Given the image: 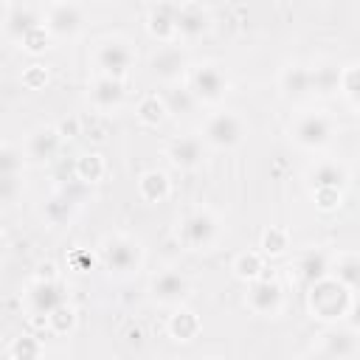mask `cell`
<instances>
[{"label":"cell","instance_id":"obj_41","mask_svg":"<svg viewBox=\"0 0 360 360\" xmlns=\"http://www.w3.org/2000/svg\"><path fill=\"white\" fill-rule=\"evenodd\" d=\"M304 360H332V357H326L323 352H318V349H315V352H309V354H307Z\"/></svg>","mask_w":360,"mask_h":360},{"label":"cell","instance_id":"obj_21","mask_svg":"<svg viewBox=\"0 0 360 360\" xmlns=\"http://www.w3.org/2000/svg\"><path fill=\"white\" fill-rule=\"evenodd\" d=\"M329 259H326V253H321V250H307V253H301L298 256V262H295V278L304 284V287H309V284H315V281H321V278H326L329 276Z\"/></svg>","mask_w":360,"mask_h":360},{"label":"cell","instance_id":"obj_32","mask_svg":"<svg viewBox=\"0 0 360 360\" xmlns=\"http://www.w3.org/2000/svg\"><path fill=\"white\" fill-rule=\"evenodd\" d=\"M22 169V149L17 146H0V177H14Z\"/></svg>","mask_w":360,"mask_h":360},{"label":"cell","instance_id":"obj_30","mask_svg":"<svg viewBox=\"0 0 360 360\" xmlns=\"http://www.w3.org/2000/svg\"><path fill=\"white\" fill-rule=\"evenodd\" d=\"M104 174V158L101 155H82L76 160V180L82 183H96Z\"/></svg>","mask_w":360,"mask_h":360},{"label":"cell","instance_id":"obj_39","mask_svg":"<svg viewBox=\"0 0 360 360\" xmlns=\"http://www.w3.org/2000/svg\"><path fill=\"white\" fill-rule=\"evenodd\" d=\"M312 194H315L318 208H323V211H332V208H338V205H340V191L321 188V191H312Z\"/></svg>","mask_w":360,"mask_h":360},{"label":"cell","instance_id":"obj_3","mask_svg":"<svg viewBox=\"0 0 360 360\" xmlns=\"http://www.w3.org/2000/svg\"><path fill=\"white\" fill-rule=\"evenodd\" d=\"M177 236L188 250H208L219 239V219L211 208H194L180 219Z\"/></svg>","mask_w":360,"mask_h":360},{"label":"cell","instance_id":"obj_6","mask_svg":"<svg viewBox=\"0 0 360 360\" xmlns=\"http://www.w3.org/2000/svg\"><path fill=\"white\" fill-rule=\"evenodd\" d=\"M332 135H335V121L321 110L298 112L290 124V138L301 149H323L332 141Z\"/></svg>","mask_w":360,"mask_h":360},{"label":"cell","instance_id":"obj_22","mask_svg":"<svg viewBox=\"0 0 360 360\" xmlns=\"http://www.w3.org/2000/svg\"><path fill=\"white\" fill-rule=\"evenodd\" d=\"M329 276L338 281V284H343L346 290H352V292H357V281H360V259H357V253H338V259H335V264H329Z\"/></svg>","mask_w":360,"mask_h":360},{"label":"cell","instance_id":"obj_44","mask_svg":"<svg viewBox=\"0 0 360 360\" xmlns=\"http://www.w3.org/2000/svg\"><path fill=\"white\" fill-rule=\"evenodd\" d=\"M211 360H222V357H211Z\"/></svg>","mask_w":360,"mask_h":360},{"label":"cell","instance_id":"obj_35","mask_svg":"<svg viewBox=\"0 0 360 360\" xmlns=\"http://www.w3.org/2000/svg\"><path fill=\"white\" fill-rule=\"evenodd\" d=\"M338 90H343V93H346V98H349V104H352V107H357V65H354V62L340 73Z\"/></svg>","mask_w":360,"mask_h":360},{"label":"cell","instance_id":"obj_19","mask_svg":"<svg viewBox=\"0 0 360 360\" xmlns=\"http://www.w3.org/2000/svg\"><path fill=\"white\" fill-rule=\"evenodd\" d=\"M346 180H349V169H346L340 160H318V163L309 169L312 191H321V188L343 191Z\"/></svg>","mask_w":360,"mask_h":360},{"label":"cell","instance_id":"obj_2","mask_svg":"<svg viewBox=\"0 0 360 360\" xmlns=\"http://www.w3.org/2000/svg\"><path fill=\"white\" fill-rule=\"evenodd\" d=\"M143 262L141 242L127 233H112L101 242V264L110 276H132Z\"/></svg>","mask_w":360,"mask_h":360},{"label":"cell","instance_id":"obj_27","mask_svg":"<svg viewBox=\"0 0 360 360\" xmlns=\"http://www.w3.org/2000/svg\"><path fill=\"white\" fill-rule=\"evenodd\" d=\"M338 82H340V70L338 68H329V65H321V68H309V93H332L338 90Z\"/></svg>","mask_w":360,"mask_h":360},{"label":"cell","instance_id":"obj_5","mask_svg":"<svg viewBox=\"0 0 360 360\" xmlns=\"http://www.w3.org/2000/svg\"><path fill=\"white\" fill-rule=\"evenodd\" d=\"M186 87L197 98V104H217L228 93V76L217 62H200L188 65L186 73Z\"/></svg>","mask_w":360,"mask_h":360},{"label":"cell","instance_id":"obj_15","mask_svg":"<svg viewBox=\"0 0 360 360\" xmlns=\"http://www.w3.org/2000/svg\"><path fill=\"white\" fill-rule=\"evenodd\" d=\"M166 155H169V160L177 169L191 172V169L202 166V160H205V143H202L200 135H180V138H174L169 143V152Z\"/></svg>","mask_w":360,"mask_h":360},{"label":"cell","instance_id":"obj_9","mask_svg":"<svg viewBox=\"0 0 360 360\" xmlns=\"http://www.w3.org/2000/svg\"><path fill=\"white\" fill-rule=\"evenodd\" d=\"M25 304L34 315H51L62 304H68V292L59 278H34L25 290Z\"/></svg>","mask_w":360,"mask_h":360},{"label":"cell","instance_id":"obj_26","mask_svg":"<svg viewBox=\"0 0 360 360\" xmlns=\"http://www.w3.org/2000/svg\"><path fill=\"white\" fill-rule=\"evenodd\" d=\"M160 98H163L166 112H172V115H188V112H194V107H197V98L188 93L186 84H172Z\"/></svg>","mask_w":360,"mask_h":360},{"label":"cell","instance_id":"obj_43","mask_svg":"<svg viewBox=\"0 0 360 360\" xmlns=\"http://www.w3.org/2000/svg\"><path fill=\"white\" fill-rule=\"evenodd\" d=\"M3 248H6V242H3V236H0V256H3Z\"/></svg>","mask_w":360,"mask_h":360},{"label":"cell","instance_id":"obj_14","mask_svg":"<svg viewBox=\"0 0 360 360\" xmlns=\"http://www.w3.org/2000/svg\"><path fill=\"white\" fill-rule=\"evenodd\" d=\"M42 25V8L39 6H8L6 17H3V31L8 39L22 42L31 31H37Z\"/></svg>","mask_w":360,"mask_h":360},{"label":"cell","instance_id":"obj_28","mask_svg":"<svg viewBox=\"0 0 360 360\" xmlns=\"http://www.w3.org/2000/svg\"><path fill=\"white\" fill-rule=\"evenodd\" d=\"M135 115H138V121L143 124V127H158L163 118H166V107H163V98L160 96H146V98H141L138 101V110H135Z\"/></svg>","mask_w":360,"mask_h":360},{"label":"cell","instance_id":"obj_33","mask_svg":"<svg viewBox=\"0 0 360 360\" xmlns=\"http://www.w3.org/2000/svg\"><path fill=\"white\" fill-rule=\"evenodd\" d=\"M73 205H76V200L68 194V191H59L51 202H48V219L51 222H65L68 217H70V211H73Z\"/></svg>","mask_w":360,"mask_h":360},{"label":"cell","instance_id":"obj_42","mask_svg":"<svg viewBox=\"0 0 360 360\" xmlns=\"http://www.w3.org/2000/svg\"><path fill=\"white\" fill-rule=\"evenodd\" d=\"M39 360H68V357L65 354H42Z\"/></svg>","mask_w":360,"mask_h":360},{"label":"cell","instance_id":"obj_31","mask_svg":"<svg viewBox=\"0 0 360 360\" xmlns=\"http://www.w3.org/2000/svg\"><path fill=\"white\" fill-rule=\"evenodd\" d=\"M8 352H11L14 360H39L42 357V343L34 335H20V338H14Z\"/></svg>","mask_w":360,"mask_h":360},{"label":"cell","instance_id":"obj_25","mask_svg":"<svg viewBox=\"0 0 360 360\" xmlns=\"http://www.w3.org/2000/svg\"><path fill=\"white\" fill-rule=\"evenodd\" d=\"M197 332H200V318L191 309L177 307L169 315V335L174 340H191V338H197Z\"/></svg>","mask_w":360,"mask_h":360},{"label":"cell","instance_id":"obj_34","mask_svg":"<svg viewBox=\"0 0 360 360\" xmlns=\"http://www.w3.org/2000/svg\"><path fill=\"white\" fill-rule=\"evenodd\" d=\"M48 326L56 332V335H68L70 329H73V323H76V312H73V307L70 304H62L56 312H51L48 318Z\"/></svg>","mask_w":360,"mask_h":360},{"label":"cell","instance_id":"obj_23","mask_svg":"<svg viewBox=\"0 0 360 360\" xmlns=\"http://www.w3.org/2000/svg\"><path fill=\"white\" fill-rule=\"evenodd\" d=\"M278 87L287 98H301L309 96V68L304 65H287L278 76Z\"/></svg>","mask_w":360,"mask_h":360},{"label":"cell","instance_id":"obj_11","mask_svg":"<svg viewBox=\"0 0 360 360\" xmlns=\"http://www.w3.org/2000/svg\"><path fill=\"white\" fill-rule=\"evenodd\" d=\"M149 292H152V301L160 304V307H180L183 298L188 295V278L180 270L166 267V270L152 276Z\"/></svg>","mask_w":360,"mask_h":360},{"label":"cell","instance_id":"obj_10","mask_svg":"<svg viewBox=\"0 0 360 360\" xmlns=\"http://www.w3.org/2000/svg\"><path fill=\"white\" fill-rule=\"evenodd\" d=\"M245 304L250 307V312L256 315H264V318H273L281 312L284 307V290L276 278L270 276H262L256 281L248 284V295H245Z\"/></svg>","mask_w":360,"mask_h":360},{"label":"cell","instance_id":"obj_29","mask_svg":"<svg viewBox=\"0 0 360 360\" xmlns=\"http://www.w3.org/2000/svg\"><path fill=\"white\" fill-rule=\"evenodd\" d=\"M233 273H236L239 278H245L248 284L256 281V278H262V276H264L262 256H259V253H239L236 262H233Z\"/></svg>","mask_w":360,"mask_h":360},{"label":"cell","instance_id":"obj_20","mask_svg":"<svg viewBox=\"0 0 360 360\" xmlns=\"http://www.w3.org/2000/svg\"><path fill=\"white\" fill-rule=\"evenodd\" d=\"M318 352H323L326 357L332 360H354L357 354V338L352 329H329L323 338H321V346Z\"/></svg>","mask_w":360,"mask_h":360},{"label":"cell","instance_id":"obj_13","mask_svg":"<svg viewBox=\"0 0 360 360\" xmlns=\"http://www.w3.org/2000/svg\"><path fill=\"white\" fill-rule=\"evenodd\" d=\"M149 70L152 76H158L160 82L166 84H177L186 73H188V59L183 53L180 45H163L152 53V62H149Z\"/></svg>","mask_w":360,"mask_h":360},{"label":"cell","instance_id":"obj_38","mask_svg":"<svg viewBox=\"0 0 360 360\" xmlns=\"http://www.w3.org/2000/svg\"><path fill=\"white\" fill-rule=\"evenodd\" d=\"M25 51H31V53H39V51H45L48 48V31H45V25H39L37 31H31L22 42H20Z\"/></svg>","mask_w":360,"mask_h":360},{"label":"cell","instance_id":"obj_16","mask_svg":"<svg viewBox=\"0 0 360 360\" xmlns=\"http://www.w3.org/2000/svg\"><path fill=\"white\" fill-rule=\"evenodd\" d=\"M62 146V135L56 127H37L25 141V158L34 163H48L56 158Z\"/></svg>","mask_w":360,"mask_h":360},{"label":"cell","instance_id":"obj_24","mask_svg":"<svg viewBox=\"0 0 360 360\" xmlns=\"http://www.w3.org/2000/svg\"><path fill=\"white\" fill-rule=\"evenodd\" d=\"M138 191H141V197H143L146 202H163V200L169 197V191H172L166 172H160V169L143 172L141 180H138Z\"/></svg>","mask_w":360,"mask_h":360},{"label":"cell","instance_id":"obj_18","mask_svg":"<svg viewBox=\"0 0 360 360\" xmlns=\"http://www.w3.org/2000/svg\"><path fill=\"white\" fill-rule=\"evenodd\" d=\"M90 101L101 112L118 110L121 101H124V82L121 79H110V76H96L93 84H90Z\"/></svg>","mask_w":360,"mask_h":360},{"label":"cell","instance_id":"obj_17","mask_svg":"<svg viewBox=\"0 0 360 360\" xmlns=\"http://www.w3.org/2000/svg\"><path fill=\"white\" fill-rule=\"evenodd\" d=\"M174 17H177V3H158V6H152L149 8V17H146L149 34L158 37L163 45H172L177 39Z\"/></svg>","mask_w":360,"mask_h":360},{"label":"cell","instance_id":"obj_4","mask_svg":"<svg viewBox=\"0 0 360 360\" xmlns=\"http://www.w3.org/2000/svg\"><path fill=\"white\" fill-rule=\"evenodd\" d=\"M93 62H96L98 76H110V79L124 82V76L135 65V51L124 37H104L93 51Z\"/></svg>","mask_w":360,"mask_h":360},{"label":"cell","instance_id":"obj_36","mask_svg":"<svg viewBox=\"0 0 360 360\" xmlns=\"http://www.w3.org/2000/svg\"><path fill=\"white\" fill-rule=\"evenodd\" d=\"M287 231H281V228H270L264 236H262V248H264V253H281V250H287Z\"/></svg>","mask_w":360,"mask_h":360},{"label":"cell","instance_id":"obj_1","mask_svg":"<svg viewBox=\"0 0 360 360\" xmlns=\"http://www.w3.org/2000/svg\"><path fill=\"white\" fill-rule=\"evenodd\" d=\"M307 290H309L307 298H309L312 318H321L326 323H338V321H343L354 309V292L346 290L343 284H338L332 276L309 284Z\"/></svg>","mask_w":360,"mask_h":360},{"label":"cell","instance_id":"obj_8","mask_svg":"<svg viewBox=\"0 0 360 360\" xmlns=\"http://www.w3.org/2000/svg\"><path fill=\"white\" fill-rule=\"evenodd\" d=\"M42 25L53 37H76L84 28V6L79 3H51L42 8Z\"/></svg>","mask_w":360,"mask_h":360},{"label":"cell","instance_id":"obj_37","mask_svg":"<svg viewBox=\"0 0 360 360\" xmlns=\"http://www.w3.org/2000/svg\"><path fill=\"white\" fill-rule=\"evenodd\" d=\"M22 191V183H20V174L14 177H0V202H14Z\"/></svg>","mask_w":360,"mask_h":360},{"label":"cell","instance_id":"obj_7","mask_svg":"<svg viewBox=\"0 0 360 360\" xmlns=\"http://www.w3.org/2000/svg\"><path fill=\"white\" fill-rule=\"evenodd\" d=\"M202 143L214 149H233L245 138V121L231 110H217L202 124Z\"/></svg>","mask_w":360,"mask_h":360},{"label":"cell","instance_id":"obj_40","mask_svg":"<svg viewBox=\"0 0 360 360\" xmlns=\"http://www.w3.org/2000/svg\"><path fill=\"white\" fill-rule=\"evenodd\" d=\"M25 84L28 87H42L45 84V79H48V73H45V68H39V65H31L28 70H25Z\"/></svg>","mask_w":360,"mask_h":360},{"label":"cell","instance_id":"obj_12","mask_svg":"<svg viewBox=\"0 0 360 360\" xmlns=\"http://www.w3.org/2000/svg\"><path fill=\"white\" fill-rule=\"evenodd\" d=\"M174 28H177V39L194 42V39H200V37L208 34V28H211V11L205 6H200V3H177Z\"/></svg>","mask_w":360,"mask_h":360}]
</instances>
